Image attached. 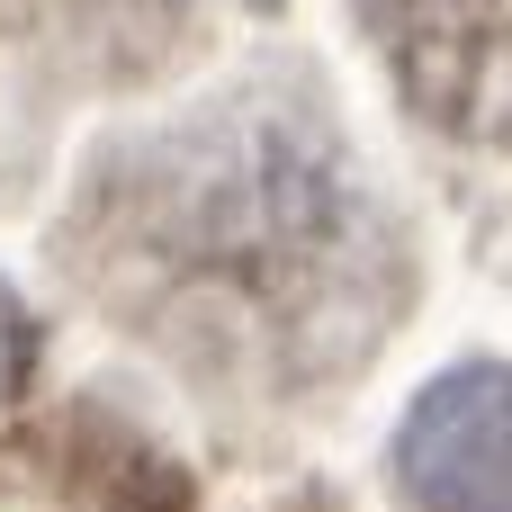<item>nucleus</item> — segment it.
Segmentation results:
<instances>
[{
	"label": "nucleus",
	"instance_id": "obj_1",
	"mask_svg": "<svg viewBox=\"0 0 512 512\" xmlns=\"http://www.w3.org/2000/svg\"><path fill=\"white\" fill-rule=\"evenodd\" d=\"M396 486L414 512H512V369L477 360L414 396L396 432Z\"/></svg>",
	"mask_w": 512,
	"mask_h": 512
},
{
	"label": "nucleus",
	"instance_id": "obj_2",
	"mask_svg": "<svg viewBox=\"0 0 512 512\" xmlns=\"http://www.w3.org/2000/svg\"><path fill=\"white\" fill-rule=\"evenodd\" d=\"M378 27L432 117L512 135V0H387Z\"/></svg>",
	"mask_w": 512,
	"mask_h": 512
},
{
	"label": "nucleus",
	"instance_id": "obj_3",
	"mask_svg": "<svg viewBox=\"0 0 512 512\" xmlns=\"http://www.w3.org/2000/svg\"><path fill=\"white\" fill-rule=\"evenodd\" d=\"M18 378H27V315H18V297L0 288V396H18Z\"/></svg>",
	"mask_w": 512,
	"mask_h": 512
}]
</instances>
